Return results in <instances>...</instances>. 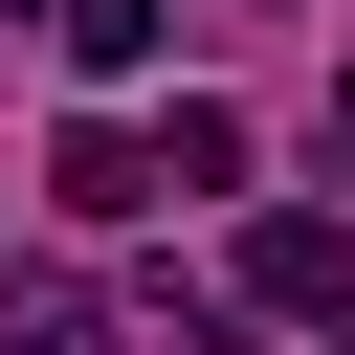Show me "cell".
I'll return each mask as SVG.
<instances>
[{
  "instance_id": "obj_1",
  "label": "cell",
  "mask_w": 355,
  "mask_h": 355,
  "mask_svg": "<svg viewBox=\"0 0 355 355\" xmlns=\"http://www.w3.org/2000/svg\"><path fill=\"white\" fill-rule=\"evenodd\" d=\"M44 200H67V222H155V200H178V155H155L133 111H89V133L44 155Z\"/></svg>"
},
{
  "instance_id": "obj_2",
  "label": "cell",
  "mask_w": 355,
  "mask_h": 355,
  "mask_svg": "<svg viewBox=\"0 0 355 355\" xmlns=\"http://www.w3.org/2000/svg\"><path fill=\"white\" fill-rule=\"evenodd\" d=\"M244 311H355V222H244Z\"/></svg>"
},
{
  "instance_id": "obj_3",
  "label": "cell",
  "mask_w": 355,
  "mask_h": 355,
  "mask_svg": "<svg viewBox=\"0 0 355 355\" xmlns=\"http://www.w3.org/2000/svg\"><path fill=\"white\" fill-rule=\"evenodd\" d=\"M44 22H67V67H89V89H133V67L178 44V0H44Z\"/></svg>"
},
{
  "instance_id": "obj_4",
  "label": "cell",
  "mask_w": 355,
  "mask_h": 355,
  "mask_svg": "<svg viewBox=\"0 0 355 355\" xmlns=\"http://www.w3.org/2000/svg\"><path fill=\"white\" fill-rule=\"evenodd\" d=\"M155 155H178V200H244V111H200V89L155 111Z\"/></svg>"
},
{
  "instance_id": "obj_5",
  "label": "cell",
  "mask_w": 355,
  "mask_h": 355,
  "mask_svg": "<svg viewBox=\"0 0 355 355\" xmlns=\"http://www.w3.org/2000/svg\"><path fill=\"white\" fill-rule=\"evenodd\" d=\"M0 355H89V311H67V288H22V311H0Z\"/></svg>"
},
{
  "instance_id": "obj_6",
  "label": "cell",
  "mask_w": 355,
  "mask_h": 355,
  "mask_svg": "<svg viewBox=\"0 0 355 355\" xmlns=\"http://www.w3.org/2000/svg\"><path fill=\"white\" fill-rule=\"evenodd\" d=\"M333 178H355V67H333Z\"/></svg>"
}]
</instances>
